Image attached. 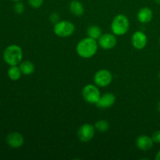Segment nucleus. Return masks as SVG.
<instances>
[{"label":"nucleus","mask_w":160,"mask_h":160,"mask_svg":"<svg viewBox=\"0 0 160 160\" xmlns=\"http://www.w3.org/2000/svg\"><path fill=\"white\" fill-rule=\"evenodd\" d=\"M82 96L87 102L96 104L101 97V93L96 84H89L83 88Z\"/></svg>","instance_id":"nucleus-5"},{"label":"nucleus","mask_w":160,"mask_h":160,"mask_svg":"<svg viewBox=\"0 0 160 160\" xmlns=\"http://www.w3.org/2000/svg\"><path fill=\"white\" fill-rule=\"evenodd\" d=\"M159 78L160 79V71H159Z\"/></svg>","instance_id":"nucleus-27"},{"label":"nucleus","mask_w":160,"mask_h":160,"mask_svg":"<svg viewBox=\"0 0 160 160\" xmlns=\"http://www.w3.org/2000/svg\"><path fill=\"white\" fill-rule=\"evenodd\" d=\"M70 11L73 15L81 17L84 12V7L82 3L78 0H73L69 5Z\"/></svg>","instance_id":"nucleus-14"},{"label":"nucleus","mask_w":160,"mask_h":160,"mask_svg":"<svg viewBox=\"0 0 160 160\" xmlns=\"http://www.w3.org/2000/svg\"><path fill=\"white\" fill-rule=\"evenodd\" d=\"M7 73L9 79L13 81H18L22 75L21 70H20V67H18V65L10 66Z\"/></svg>","instance_id":"nucleus-16"},{"label":"nucleus","mask_w":160,"mask_h":160,"mask_svg":"<svg viewBox=\"0 0 160 160\" xmlns=\"http://www.w3.org/2000/svg\"><path fill=\"white\" fill-rule=\"evenodd\" d=\"M12 1H13V2H20V1H21V0H12Z\"/></svg>","instance_id":"nucleus-26"},{"label":"nucleus","mask_w":160,"mask_h":160,"mask_svg":"<svg viewBox=\"0 0 160 160\" xmlns=\"http://www.w3.org/2000/svg\"><path fill=\"white\" fill-rule=\"evenodd\" d=\"M6 143L12 148H19L24 144V138L20 132L9 133L6 136Z\"/></svg>","instance_id":"nucleus-10"},{"label":"nucleus","mask_w":160,"mask_h":160,"mask_svg":"<svg viewBox=\"0 0 160 160\" xmlns=\"http://www.w3.org/2000/svg\"><path fill=\"white\" fill-rule=\"evenodd\" d=\"M159 45H160V37H159Z\"/></svg>","instance_id":"nucleus-28"},{"label":"nucleus","mask_w":160,"mask_h":160,"mask_svg":"<svg viewBox=\"0 0 160 160\" xmlns=\"http://www.w3.org/2000/svg\"><path fill=\"white\" fill-rule=\"evenodd\" d=\"M155 2H156L157 3V4L160 5V0H155Z\"/></svg>","instance_id":"nucleus-25"},{"label":"nucleus","mask_w":160,"mask_h":160,"mask_svg":"<svg viewBox=\"0 0 160 160\" xmlns=\"http://www.w3.org/2000/svg\"><path fill=\"white\" fill-rule=\"evenodd\" d=\"M98 41L92 38H84L79 41L76 47L77 53L83 59H90L93 57L98 48Z\"/></svg>","instance_id":"nucleus-1"},{"label":"nucleus","mask_w":160,"mask_h":160,"mask_svg":"<svg viewBox=\"0 0 160 160\" xmlns=\"http://www.w3.org/2000/svg\"><path fill=\"white\" fill-rule=\"evenodd\" d=\"M3 59L5 62L10 66H17L23 59V50L17 45H10L3 52Z\"/></svg>","instance_id":"nucleus-2"},{"label":"nucleus","mask_w":160,"mask_h":160,"mask_svg":"<svg viewBox=\"0 0 160 160\" xmlns=\"http://www.w3.org/2000/svg\"><path fill=\"white\" fill-rule=\"evenodd\" d=\"M153 142L156 144H160V131H156L152 135Z\"/></svg>","instance_id":"nucleus-21"},{"label":"nucleus","mask_w":160,"mask_h":160,"mask_svg":"<svg viewBox=\"0 0 160 160\" xmlns=\"http://www.w3.org/2000/svg\"><path fill=\"white\" fill-rule=\"evenodd\" d=\"M95 128L99 132H106L109 129V123L107 120H100L95 123Z\"/></svg>","instance_id":"nucleus-18"},{"label":"nucleus","mask_w":160,"mask_h":160,"mask_svg":"<svg viewBox=\"0 0 160 160\" xmlns=\"http://www.w3.org/2000/svg\"><path fill=\"white\" fill-rule=\"evenodd\" d=\"M157 109H158V111H159V112H160V100H159V102H158V104H157Z\"/></svg>","instance_id":"nucleus-24"},{"label":"nucleus","mask_w":160,"mask_h":160,"mask_svg":"<svg viewBox=\"0 0 160 160\" xmlns=\"http://www.w3.org/2000/svg\"><path fill=\"white\" fill-rule=\"evenodd\" d=\"M98 43L102 49L110 50L117 45V39L115 34L112 33H106L102 34L101 37L98 39Z\"/></svg>","instance_id":"nucleus-8"},{"label":"nucleus","mask_w":160,"mask_h":160,"mask_svg":"<svg viewBox=\"0 0 160 160\" xmlns=\"http://www.w3.org/2000/svg\"><path fill=\"white\" fill-rule=\"evenodd\" d=\"M112 81V74L109 70L102 69L98 70L94 75V82L98 88L109 86Z\"/></svg>","instance_id":"nucleus-6"},{"label":"nucleus","mask_w":160,"mask_h":160,"mask_svg":"<svg viewBox=\"0 0 160 160\" xmlns=\"http://www.w3.org/2000/svg\"><path fill=\"white\" fill-rule=\"evenodd\" d=\"M116 102V96L112 93H105L101 95L99 100L96 103L97 107L100 109H107L112 107Z\"/></svg>","instance_id":"nucleus-11"},{"label":"nucleus","mask_w":160,"mask_h":160,"mask_svg":"<svg viewBox=\"0 0 160 160\" xmlns=\"http://www.w3.org/2000/svg\"><path fill=\"white\" fill-rule=\"evenodd\" d=\"M131 43L133 47L137 50H142L148 43L147 35L142 31H135L131 36Z\"/></svg>","instance_id":"nucleus-9"},{"label":"nucleus","mask_w":160,"mask_h":160,"mask_svg":"<svg viewBox=\"0 0 160 160\" xmlns=\"http://www.w3.org/2000/svg\"><path fill=\"white\" fill-rule=\"evenodd\" d=\"M130 28V21L124 14L116 16L111 23V31L116 36L124 35Z\"/></svg>","instance_id":"nucleus-3"},{"label":"nucleus","mask_w":160,"mask_h":160,"mask_svg":"<svg viewBox=\"0 0 160 160\" xmlns=\"http://www.w3.org/2000/svg\"><path fill=\"white\" fill-rule=\"evenodd\" d=\"M87 34L88 37L98 40L102 34L101 28L99 27L96 25H92L87 29Z\"/></svg>","instance_id":"nucleus-17"},{"label":"nucleus","mask_w":160,"mask_h":160,"mask_svg":"<svg viewBox=\"0 0 160 160\" xmlns=\"http://www.w3.org/2000/svg\"><path fill=\"white\" fill-rule=\"evenodd\" d=\"M20 69L21 70L22 74L26 75V76H29L31 75L35 70V67H34V63L31 61H23L20 63Z\"/></svg>","instance_id":"nucleus-15"},{"label":"nucleus","mask_w":160,"mask_h":160,"mask_svg":"<svg viewBox=\"0 0 160 160\" xmlns=\"http://www.w3.org/2000/svg\"><path fill=\"white\" fill-rule=\"evenodd\" d=\"M53 31L58 37L68 38L74 33L75 26L69 20H59L54 24Z\"/></svg>","instance_id":"nucleus-4"},{"label":"nucleus","mask_w":160,"mask_h":160,"mask_svg":"<svg viewBox=\"0 0 160 160\" xmlns=\"http://www.w3.org/2000/svg\"><path fill=\"white\" fill-rule=\"evenodd\" d=\"M0 103H1V101H0Z\"/></svg>","instance_id":"nucleus-29"},{"label":"nucleus","mask_w":160,"mask_h":160,"mask_svg":"<svg viewBox=\"0 0 160 160\" xmlns=\"http://www.w3.org/2000/svg\"><path fill=\"white\" fill-rule=\"evenodd\" d=\"M44 2V0H28V4L34 9L41 7Z\"/></svg>","instance_id":"nucleus-20"},{"label":"nucleus","mask_w":160,"mask_h":160,"mask_svg":"<svg viewBox=\"0 0 160 160\" xmlns=\"http://www.w3.org/2000/svg\"><path fill=\"white\" fill-rule=\"evenodd\" d=\"M154 142L152 138L148 135H140L136 139V145L142 151H148L152 148Z\"/></svg>","instance_id":"nucleus-12"},{"label":"nucleus","mask_w":160,"mask_h":160,"mask_svg":"<svg viewBox=\"0 0 160 160\" xmlns=\"http://www.w3.org/2000/svg\"><path fill=\"white\" fill-rule=\"evenodd\" d=\"M153 17L152 10L149 7H143L138 10L137 13V18L140 23H149Z\"/></svg>","instance_id":"nucleus-13"},{"label":"nucleus","mask_w":160,"mask_h":160,"mask_svg":"<svg viewBox=\"0 0 160 160\" xmlns=\"http://www.w3.org/2000/svg\"><path fill=\"white\" fill-rule=\"evenodd\" d=\"M25 7L23 6V3L21 2H16L15 5L13 6V10L17 14H21L24 12Z\"/></svg>","instance_id":"nucleus-19"},{"label":"nucleus","mask_w":160,"mask_h":160,"mask_svg":"<svg viewBox=\"0 0 160 160\" xmlns=\"http://www.w3.org/2000/svg\"><path fill=\"white\" fill-rule=\"evenodd\" d=\"M155 159H156V160H160V150H159V151H158V152L156 153Z\"/></svg>","instance_id":"nucleus-23"},{"label":"nucleus","mask_w":160,"mask_h":160,"mask_svg":"<svg viewBox=\"0 0 160 160\" xmlns=\"http://www.w3.org/2000/svg\"><path fill=\"white\" fill-rule=\"evenodd\" d=\"M95 128L90 123H84L79 128L78 136L80 141L82 142H89L95 136Z\"/></svg>","instance_id":"nucleus-7"},{"label":"nucleus","mask_w":160,"mask_h":160,"mask_svg":"<svg viewBox=\"0 0 160 160\" xmlns=\"http://www.w3.org/2000/svg\"><path fill=\"white\" fill-rule=\"evenodd\" d=\"M49 20H51V21L52 22V23H54V24H55V23H57V22H59V13H58V12H52V13L50 14Z\"/></svg>","instance_id":"nucleus-22"}]
</instances>
